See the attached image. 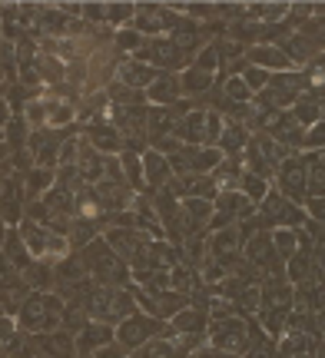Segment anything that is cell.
<instances>
[{
    "label": "cell",
    "mask_w": 325,
    "mask_h": 358,
    "mask_svg": "<svg viewBox=\"0 0 325 358\" xmlns=\"http://www.w3.org/2000/svg\"><path fill=\"white\" fill-rule=\"evenodd\" d=\"M153 338H176V332L169 325H163V322L150 319V315H136V312L113 329V342L120 348H127V352H136V348H143Z\"/></svg>",
    "instance_id": "6da1fadb"
},
{
    "label": "cell",
    "mask_w": 325,
    "mask_h": 358,
    "mask_svg": "<svg viewBox=\"0 0 325 358\" xmlns=\"http://www.w3.org/2000/svg\"><path fill=\"white\" fill-rule=\"evenodd\" d=\"M209 345L222 348V352H236V355H243V352L249 348L246 322H239L236 315H229V319H212L209 322Z\"/></svg>",
    "instance_id": "7a4b0ae2"
},
{
    "label": "cell",
    "mask_w": 325,
    "mask_h": 358,
    "mask_svg": "<svg viewBox=\"0 0 325 358\" xmlns=\"http://www.w3.org/2000/svg\"><path fill=\"white\" fill-rule=\"evenodd\" d=\"M249 136H252V133H249L243 123H236V120H222V133H219V140H216V150H219L222 156H243Z\"/></svg>",
    "instance_id": "52a82bcc"
},
{
    "label": "cell",
    "mask_w": 325,
    "mask_h": 358,
    "mask_svg": "<svg viewBox=\"0 0 325 358\" xmlns=\"http://www.w3.org/2000/svg\"><path fill=\"white\" fill-rule=\"evenodd\" d=\"M53 186V169L34 166L30 173H24V196H40Z\"/></svg>",
    "instance_id": "e0dca14e"
},
{
    "label": "cell",
    "mask_w": 325,
    "mask_h": 358,
    "mask_svg": "<svg viewBox=\"0 0 325 358\" xmlns=\"http://www.w3.org/2000/svg\"><path fill=\"white\" fill-rule=\"evenodd\" d=\"M146 43V37H140L136 30H127V27H120L117 37H113V50L117 53H136L140 47Z\"/></svg>",
    "instance_id": "ffe728a7"
},
{
    "label": "cell",
    "mask_w": 325,
    "mask_h": 358,
    "mask_svg": "<svg viewBox=\"0 0 325 358\" xmlns=\"http://www.w3.org/2000/svg\"><path fill=\"white\" fill-rule=\"evenodd\" d=\"M296 358H312V355H296Z\"/></svg>",
    "instance_id": "836d02e7"
},
{
    "label": "cell",
    "mask_w": 325,
    "mask_h": 358,
    "mask_svg": "<svg viewBox=\"0 0 325 358\" xmlns=\"http://www.w3.org/2000/svg\"><path fill=\"white\" fill-rule=\"evenodd\" d=\"M279 50L289 57V64L292 60H312L315 53H319V40H312V37H302V34H296V37H289V40H282V43H275Z\"/></svg>",
    "instance_id": "4fadbf2b"
},
{
    "label": "cell",
    "mask_w": 325,
    "mask_h": 358,
    "mask_svg": "<svg viewBox=\"0 0 325 358\" xmlns=\"http://www.w3.org/2000/svg\"><path fill=\"white\" fill-rule=\"evenodd\" d=\"M289 308H262V325L269 335H282V325H286Z\"/></svg>",
    "instance_id": "603a6c76"
},
{
    "label": "cell",
    "mask_w": 325,
    "mask_h": 358,
    "mask_svg": "<svg viewBox=\"0 0 325 358\" xmlns=\"http://www.w3.org/2000/svg\"><path fill=\"white\" fill-rule=\"evenodd\" d=\"M0 100H3V87H0Z\"/></svg>",
    "instance_id": "e575fe53"
},
{
    "label": "cell",
    "mask_w": 325,
    "mask_h": 358,
    "mask_svg": "<svg viewBox=\"0 0 325 358\" xmlns=\"http://www.w3.org/2000/svg\"><path fill=\"white\" fill-rule=\"evenodd\" d=\"M143 159V186H150V189H163L169 179H173V169H169L166 156L157 153V150H150V153L140 156Z\"/></svg>",
    "instance_id": "ba28073f"
},
{
    "label": "cell",
    "mask_w": 325,
    "mask_h": 358,
    "mask_svg": "<svg viewBox=\"0 0 325 358\" xmlns=\"http://www.w3.org/2000/svg\"><path fill=\"white\" fill-rule=\"evenodd\" d=\"M136 13V3H106V20L110 24H127Z\"/></svg>",
    "instance_id": "4316f807"
},
{
    "label": "cell",
    "mask_w": 325,
    "mask_h": 358,
    "mask_svg": "<svg viewBox=\"0 0 325 358\" xmlns=\"http://www.w3.org/2000/svg\"><path fill=\"white\" fill-rule=\"evenodd\" d=\"M7 136H10L13 153H20V150H24V140H27V120L24 116H13L10 123H7Z\"/></svg>",
    "instance_id": "484cf974"
},
{
    "label": "cell",
    "mask_w": 325,
    "mask_h": 358,
    "mask_svg": "<svg viewBox=\"0 0 325 358\" xmlns=\"http://www.w3.org/2000/svg\"><path fill=\"white\" fill-rule=\"evenodd\" d=\"M157 77H159V73L150 64H136V60H130V64H120L117 66L120 87H130V90H146Z\"/></svg>",
    "instance_id": "30bf717a"
},
{
    "label": "cell",
    "mask_w": 325,
    "mask_h": 358,
    "mask_svg": "<svg viewBox=\"0 0 325 358\" xmlns=\"http://www.w3.org/2000/svg\"><path fill=\"white\" fill-rule=\"evenodd\" d=\"M239 80L249 87V93H259V90L269 83V73H266V70H259V66H249L246 64V70L239 73Z\"/></svg>",
    "instance_id": "cb8c5ba5"
},
{
    "label": "cell",
    "mask_w": 325,
    "mask_h": 358,
    "mask_svg": "<svg viewBox=\"0 0 325 358\" xmlns=\"http://www.w3.org/2000/svg\"><path fill=\"white\" fill-rule=\"evenodd\" d=\"M0 252L7 256V262H10L17 272H24L34 259H30V252H27V245H24V239H20V232L17 229H10L7 232V239H3V245H0Z\"/></svg>",
    "instance_id": "5bb4252c"
},
{
    "label": "cell",
    "mask_w": 325,
    "mask_h": 358,
    "mask_svg": "<svg viewBox=\"0 0 325 358\" xmlns=\"http://www.w3.org/2000/svg\"><path fill=\"white\" fill-rule=\"evenodd\" d=\"M206 308H182V312H176L173 315V332L176 335H203V329H206Z\"/></svg>",
    "instance_id": "7c38bea8"
},
{
    "label": "cell",
    "mask_w": 325,
    "mask_h": 358,
    "mask_svg": "<svg viewBox=\"0 0 325 358\" xmlns=\"http://www.w3.org/2000/svg\"><path fill=\"white\" fill-rule=\"evenodd\" d=\"M24 279H30V285L43 292V289H50V282H53V266H50V262H40V259H34V262L24 268Z\"/></svg>",
    "instance_id": "ac0fdd59"
},
{
    "label": "cell",
    "mask_w": 325,
    "mask_h": 358,
    "mask_svg": "<svg viewBox=\"0 0 325 358\" xmlns=\"http://www.w3.org/2000/svg\"><path fill=\"white\" fill-rule=\"evenodd\" d=\"M136 299L146 306V315H150V319H173L176 312L186 308V295L169 292V289L166 292H140Z\"/></svg>",
    "instance_id": "277c9868"
},
{
    "label": "cell",
    "mask_w": 325,
    "mask_h": 358,
    "mask_svg": "<svg viewBox=\"0 0 325 358\" xmlns=\"http://www.w3.org/2000/svg\"><path fill=\"white\" fill-rule=\"evenodd\" d=\"M120 166H123V182H127V186L143 189V159H140V153L123 150V153H120Z\"/></svg>",
    "instance_id": "2e32d148"
},
{
    "label": "cell",
    "mask_w": 325,
    "mask_h": 358,
    "mask_svg": "<svg viewBox=\"0 0 325 358\" xmlns=\"http://www.w3.org/2000/svg\"><path fill=\"white\" fill-rule=\"evenodd\" d=\"M93 196H96L100 209H127V206H133V189L127 182H113V179H100Z\"/></svg>",
    "instance_id": "8992f818"
},
{
    "label": "cell",
    "mask_w": 325,
    "mask_h": 358,
    "mask_svg": "<svg viewBox=\"0 0 325 358\" xmlns=\"http://www.w3.org/2000/svg\"><path fill=\"white\" fill-rule=\"evenodd\" d=\"M246 64L249 66H259V70H266V73H269V70H279V73H282V70H289V57L282 50H279V47H275V43H259V47H252V50H249V57H246Z\"/></svg>",
    "instance_id": "9c48e42d"
},
{
    "label": "cell",
    "mask_w": 325,
    "mask_h": 358,
    "mask_svg": "<svg viewBox=\"0 0 325 358\" xmlns=\"http://www.w3.org/2000/svg\"><path fill=\"white\" fill-rule=\"evenodd\" d=\"M239 182H243V189H246L243 196H246L252 206L262 203V196L269 192V182H266L262 176H256V173H243V176H239Z\"/></svg>",
    "instance_id": "d6986e66"
},
{
    "label": "cell",
    "mask_w": 325,
    "mask_h": 358,
    "mask_svg": "<svg viewBox=\"0 0 325 358\" xmlns=\"http://www.w3.org/2000/svg\"><path fill=\"white\" fill-rule=\"evenodd\" d=\"M87 143H90L100 156L123 153V136H120V129L113 127V123H106V120H96V123L87 127Z\"/></svg>",
    "instance_id": "5b68a950"
},
{
    "label": "cell",
    "mask_w": 325,
    "mask_h": 358,
    "mask_svg": "<svg viewBox=\"0 0 325 358\" xmlns=\"http://www.w3.org/2000/svg\"><path fill=\"white\" fill-rule=\"evenodd\" d=\"M10 123V106H7V100H0V127H7Z\"/></svg>",
    "instance_id": "1f68e13d"
},
{
    "label": "cell",
    "mask_w": 325,
    "mask_h": 358,
    "mask_svg": "<svg viewBox=\"0 0 325 358\" xmlns=\"http://www.w3.org/2000/svg\"><path fill=\"white\" fill-rule=\"evenodd\" d=\"M196 70H203V73H212V70H219V53H216V47L209 43V47H203V50L196 53L193 60Z\"/></svg>",
    "instance_id": "d4e9b609"
},
{
    "label": "cell",
    "mask_w": 325,
    "mask_h": 358,
    "mask_svg": "<svg viewBox=\"0 0 325 358\" xmlns=\"http://www.w3.org/2000/svg\"><path fill=\"white\" fill-rule=\"evenodd\" d=\"M3 239H7V222L0 219V245H3Z\"/></svg>",
    "instance_id": "d6a6232c"
},
{
    "label": "cell",
    "mask_w": 325,
    "mask_h": 358,
    "mask_svg": "<svg viewBox=\"0 0 325 358\" xmlns=\"http://www.w3.org/2000/svg\"><path fill=\"white\" fill-rule=\"evenodd\" d=\"M269 236H273V245H275V252H279V259H282V262H289V259L296 256V243H299V239H296V232L292 229H275V232H269Z\"/></svg>",
    "instance_id": "44dd1931"
},
{
    "label": "cell",
    "mask_w": 325,
    "mask_h": 358,
    "mask_svg": "<svg viewBox=\"0 0 325 358\" xmlns=\"http://www.w3.org/2000/svg\"><path fill=\"white\" fill-rule=\"evenodd\" d=\"M222 100H226V106H229V103H249L252 93H249V87L239 77H229L226 87H222ZM226 106H222V110H226Z\"/></svg>",
    "instance_id": "7402d4cb"
},
{
    "label": "cell",
    "mask_w": 325,
    "mask_h": 358,
    "mask_svg": "<svg viewBox=\"0 0 325 358\" xmlns=\"http://www.w3.org/2000/svg\"><path fill=\"white\" fill-rule=\"evenodd\" d=\"M196 358H239L236 352H222V348H212V345H203L196 352Z\"/></svg>",
    "instance_id": "f546056e"
},
{
    "label": "cell",
    "mask_w": 325,
    "mask_h": 358,
    "mask_svg": "<svg viewBox=\"0 0 325 358\" xmlns=\"http://www.w3.org/2000/svg\"><path fill=\"white\" fill-rule=\"evenodd\" d=\"M180 77L176 73H159L150 87H146V100H153L157 106H173L180 100Z\"/></svg>",
    "instance_id": "8fae6325"
},
{
    "label": "cell",
    "mask_w": 325,
    "mask_h": 358,
    "mask_svg": "<svg viewBox=\"0 0 325 358\" xmlns=\"http://www.w3.org/2000/svg\"><path fill=\"white\" fill-rule=\"evenodd\" d=\"M305 229H309V236H312L315 243H322V222H312V219H309V222H305Z\"/></svg>",
    "instance_id": "4dcf8cb0"
},
{
    "label": "cell",
    "mask_w": 325,
    "mask_h": 358,
    "mask_svg": "<svg viewBox=\"0 0 325 358\" xmlns=\"http://www.w3.org/2000/svg\"><path fill=\"white\" fill-rule=\"evenodd\" d=\"M90 358H123V348L117 345V342H110V345H100V348H93Z\"/></svg>",
    "instance_id": "f1b7e54d"
},
{
    "label": "cell",
    "mask_w": 325,
    "mask_h": 358,
    "mask_svg": "<svg viewBox=\"0 0 325 358\" xmlns=\"http://www.w3.org/2000/svg\"><path fill=\"white\" fill-rule=\"evenodd\" d=\"M176 77H180L182 93H193V96H199V93H206V90L212 87V73H203V70H196V66L182 70V73H176Z\"/></svg>",
    "instance_id": "9a60e30c"
},
{
    "label": "cell",
    "mask_w": 325,
    "mask_h": 358,
    "mask_svg": "<svg viewBox=\"0 0 325 358\" xmlns=\"http://www.w3.org/2000/svg\"><path fill=\"white\" fill-rule=\"evenodd\" d=\"M275 173H279V189H282V196H289L292 203H305V176H309L305 159H299V156L289 159L286 156V159L275 166Z\"/></svg>",
    "instance_id": "3957f363"
},
{
    "label": "cell",
    "mask_w": 325,
    "mask_h": 358,
    "mask_svg": "<svg viewBox=\"0 0 325 358\" xmlns=\"http://www.w3.org/2000/svg\"><path fill=\"white\" fill-rule=\"evenodd\" d=\"M80 13H83L90 24H103V20H106V3H83V7H80Z\"/></svg>",
    "instance_id": "83f0119b"
}]
</instances>
